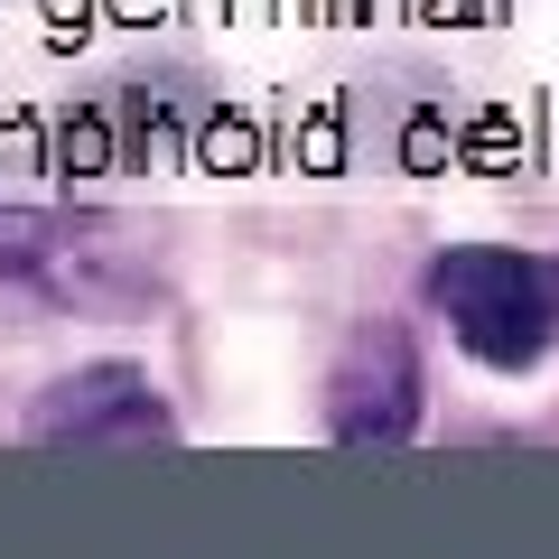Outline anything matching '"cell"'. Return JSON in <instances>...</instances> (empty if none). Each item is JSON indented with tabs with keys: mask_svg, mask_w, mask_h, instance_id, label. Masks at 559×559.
I'll list each match as a JSON object with an SVG mask.
<instances>
[{
	"mask_svg": "<svg viewBox=\"0 0 559 559\" xmlns=\"http://www.w3.org/2000/svg\"><path fill=\"white\" fill-rule=\"evenodd\" d=\"M326 429L345 448H401L419 429V345L411 326H364L326 373Z\"/></svg>",
	"mask_w": 559,
	"mask_h": 559,
	"instance_id": "cell-2",
	"label": "cell"
},
{
	"mask_svg": "<svg viewBox=\"0 0 559 559\" xmlns=\"http://www.w3.org/2000/svg\"><path fill=\"white\" fill-rule=\"evenodd\" d=\"M28 439L38 448H159V439H178V419L150 392V373H131V364H84V373H66L28 411Z\"/></svg>",
	"mask_w": 559,
	"mask_h": 559,
	"instance_id": "cell-3",
	"label": "cell"
},
{
	"mask_svg": "<svg viewBox=\"0 0 559 559\" xmlns=\"http://www.w3.org/2000/svg\"><path fill=\"white\" fill-rule=\"evenodd\" d=\"M66 261H75V224H66V215L0 205V271H10V280H57Z\"/></svg>",
	"mask_w": 559,
	"mask_h": 559,
	"instance_id": "cell-4",
	"label": "cell"
},
{
	"mask_svg": "<svg viewBox=\"0 0 559 559\" xmlns=\"http://www.w3.org/2000/svg\"><path fill=\"white\" fill-rule=\"evenodd\" d=\"M429 308L448 336L495 373H522L559 345V261L550 252H503V242H457L429 261Z\"/></svg>",
	"mask_w": 559,
	"mask_h": 559,
	"instance_id": "cell-1",
	"label": "cell"
}]
</instances>
